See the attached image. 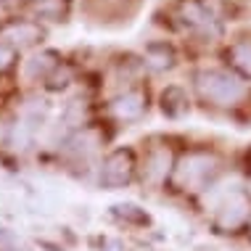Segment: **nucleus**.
Returning a JSON list of instances; mask_svg holds the SVG:
<instances>
[{
	"mask_svg": "<svg viewBox=\"0 0 251 251\" xmlns=\"http://www.w3.org/2000/svg\"><path fill=\"white\" fill-rule=\"evenodd\" d=\"M193 87L206 106L225 108V111L238 108L251 93V87L246 85V79L241 74L230 69H217V66H203V69L196 72Z\"/></svg>",
	"mask_w": 251,
	"mask_h": 251,
	"instance_id": "obj_1",
	"label": "nucleus"
},
{
	"mask_svg": "<svg viewBox=\"0 0 251 251\" xmlns=\"http://www.w3.org/2000/svg\"><path fill=\"white\" fill-rule=\"evenodd\" d=\"M220 175H222V159L217 151H212V148H188L175 161L172 182L180 193L199 199Z\"/></svg>",
	"mask_w": 251,
	"mask_h": 251,
	"instance_id": "obj_2",
	"label": "nucleus"
},
{
	"mask_svg": "<svg viewBox=\"0 0 251 251\" xmlns=\"http://www.w3.org/2000/svg\"><path fill=\"white\" fill-rule=\"evenodd\" d=\"M175 151L167 143H151L146 148L143 164H140V175H143V185L148 191H159L172 180L175 172Z\"/></svg>",
	"mask_w": 251,
	"mask_h": 251,
	"instance_id": "obj_3",
	"label": "nucleus"
},
{
	"mask_svg": "<svg viewBox=\"0 0 251 251\" xmlns=\"http://www.w3.org/2000/svg\"><path fill=\"white\" fill-rule=\"evenodd\" d=\"M138 169V159L130 148H114L111 153L103 156L98 169V180L106 191H119V188L130 185Z\"/></svg>",
	"mask_w": 251,
	"mask_h": 251,
	"instance_id": "obj_4",
	"label": "nucleus"
},
{
	"mask_svg": "<svg viewBox=\"0 0 251 251\" xmlns=\"http://www.w3.org/2000/svg\"><path fill=\"white\" fill-rule=\"evenodd\" d=\"M249 222H251V196L246 193V188L238 193H233L212 214V225H214L217 233H222V235L241 233V230L249 227Z\"/></svg>",
	"mask_w": 251,
	"mask_h": 251,
	"instance_id": "obj_5",
	"label": "nucleus"
},
{
	"mask_svg": "<svg viewBox=\"0 0 251 251\" xmlns=\"http://www.w3.org/2000/svg\"><path fill=\"white\" fill-rule=\"evenodd\" d=\"M108 111L111 117L119 122V125H132V122H140L148 111V96L138 87H127L119 96H114V100L108 103Z\"/></svg>",
	"mask_w": 251,
	"mask_h": 251,
	"instance_id": "obj_6",
	"label": "nucleus"
},
{
	"mask_svg": "<svg viewBox=\"0 0 251 251\" xmlns=\"http://www.w3.org/2000/svg\"><path fill=\"white\" fill-rule=\"evenodd\" d=\"M243 188H246V185H243V180L238 177V175H225V172H222L220 177H217L212 185H209L206 191L199 196L201 209H203V212H206L209 217H212L217 209H220L222 203L230 199V196L238 193V191H243Z\"/></svg>",
	"mask_w": 251,
	"mask_h": 251,
	"instance_id": "obj_7",
	"label": "nucleus"
},
{
	"mask_svg": "<svg viewBox=\"0 0 251 251\" xmlns=\"http://www.w3.org/2000/svg\"><path fill=\"white\" fill-rule=\"evenodd\" d=\"M0 40H5L8 48H29L43 40V29L35 22H11L0 29Z\"/></svg>",
	"mask_w": 251,
	"mask_h": 251,
	"instance_id": "obj_8",
	"label": "nucleus"
},
{
	"mask_svg": "<svg viewBox=\"0 0 251 251\" xmlns=\"http://www.w3.org/2000/svg\"><path fill=\"white\" fill-rule=\"evenodd\" d=\"M161 111L169 119H180L191 111V98H188L185 87L180 85H167L161 93Z\"/></svg>",
	"mask_w": 251,
	"mask_h": 251,
	"instance_id": "obj_9",
	"label": "nucleus"
},
{
	"mask_svg": "<svg viewBox=\"0 0 251 251\" xmlns=\"http://www.w3.org/2000/svg\"><path fill=\"white\" fill-rule=\"evenodd\" d=\"M100 151V135L96 130H82L77 132L74 138H69V143H66V153L77 156V159H93V156H98Z\"/></svg>",
	"mask_w": 251,
	"mask_h": 251,
	"instance_id": "obj_10",
	"label": "nucleus"
},
{
	"mask_svg": "<svg viewBox=\"0 0 251 251\" xmlns=\"http://www.w3.org/2000/svg\"><path fill=\"white\" fill-rule=\"evenodd\" d=\"M227 64L233 66L235 74L241 77H249L251 79V37H241V40H233L227 45Z\"/></svg>",
	"mask_w": 251,
	"mask_h": 251,
	"instance_id": "obj_11",
	"label": "nucleus"
},
{
	"mask_svg": "<svg viewBox=\"0 0 251 251\" xmlns=\"http://www.w3.org/2000/svg\"><path fill=\"white\" fill-rule=\"evenodd\" d=\"M175 61H177V56H175L172 45H167V43H153V45H148V50H146V64L151 66V69L167 72V69H172V66H175Z\"/></svg>",
	"mask_w": 251,
	"mask_h": 251,
	"instance_id": "obj_12",
	"label": "nucleus"
},
{
	"mask_svg": "<svg viewBox=\"0 0 251 251\" xmlns=\"http://www.w3.org/2000/svg\"><path fill=\"white\" fill-rule=\"evenodd\" d=\"M58 61H56V53H37V56H32L29 61L24 64V74L29 79H37V77H48L50 72H56Z\"/></svg>",
	"mask_w": 251,
	"mask_h": 251,
	"instance_id": "obj_13",
	"label": "nucleus"
},
{
	"mask_svg": "<svg viewBox=\"0 0 251 251\" xmlns=\"http://www.w3.org/2000/svg\"><path fill=\"white\" fill-rule=\"evenodd\" d=\"M69 11V0H37L32 5V13L37 19H45V22H61Z\"/></svg>",
	"mask_w": 251,
	"mask_h": 251,
	"instance_id": "obj_14",
	"label": "nucleus"
},
{
	"mask_svg": "<svg viewBox=\"0 0 251 251\" xmlns=\"http://www.w3.org/2000/svg\"><path fill=\"white\" fill-rule=\"evenodd\" d=\"M11 64H13V50L8 48V45H3V43H0V72H3V69H8Z\"/></svg>",
	"mask_w": 251,
	"mask_h": 251,
	"instance_id": "obj_15",
	"label": "nucleus"
},
{
	"mask_svg": "<svg viewBox=\"0 0 251 251\" xmlns=\"http://www.w3.org/2000/svg\"><path fill=\"white\" fill-rule=\"evenodd\" d=\"M246 193H249V196H251V180H249V182H246Z\"/></svg>",
	"mask_w": 251,
	"mask_h": 251,
	"instance_id": "obj_16",
	"label": "nucleus"
},
{
	"mask_svg": "<svg viewBox=\"0 0 251 251\" xmlns=\"http://www.w3.org/2000/svg\"><path fill=\"white\" fill-rule=\"evenodd\" d=\"M246 230H249V238H251V222H249V227H246Z\"/></svg>",
	"mask_w": 251,
	"mask_h": 251,
	"instance_id": "obj_17",
	"label": "nucleus"
}]
</instances>
